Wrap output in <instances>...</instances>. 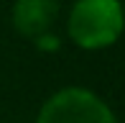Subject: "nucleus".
Wrapping results in <instances>:
<instances>
[{"label":"nucleus","instance_id":"obj_4","mask_svg":"<svg viewBox=\"0 0 125 123\" xmlns=\"http://www.w3.org/2000/svg\"><path fill=\"white\" fill-rule=\"evenodd\" d=\"M33 44H36L38 51H56V49L61 46V38L56 36V33H43V36H38Z\"/></svg>","mask_w":125,"mask_h":123},{"label":"nucleus","instance_id":"obj_3","mask_svg":"<svg viewBox=\"0 0 125 123\" xmlns=\"http://www.w3.org/2000/svg\"><path fill=\"white\" fill-rule=\"evenodd\" d=\"M13 26L23 38L36 41L43 33H51L59 18V0H15Z\"/></svg>","mask_w":125,"mask_h":123},{"label":"nucleus","instance_id":"obj_1","mask_svg":"<svg viewBox=\"0 0 125 123\" xmlns=\"http://www.w3.org/2000/svg\"><path fill=\"white\" fill-rule=\"evenodd\" d=\"M125 31L120 0H74L66 18V36L84 51H102L117 44Z\"/></svg>","mask_w":125,"mask_h":123},{"label":"nucleus","instance_id":"obj_2","mask_svg":"<svg viewBox=\"0 0 125 123\" xmlns=\"http://www.w3.org/2000/svg\"><path fill=\"white\" fill-rule=\"evenodd\" d=\"M33 123H120L112 108L87 87H61L41 105Z\"/></svg>","mask_w":125,"mask_h":123}]
</instances>
